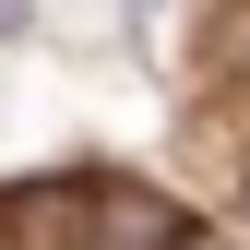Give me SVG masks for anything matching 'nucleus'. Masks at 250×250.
<instances>
[{
  "instance_id": "f257e3e1",
  "label": "nucleus",
  "mask_w": 250,
  "mask_h": 250,
  "mask_svg": "<svg viewBox=\"0 0 250 250\" xmlns=\"http://www.w3.org/2000/svg\"><path fill=\"white\" fill-rule=\"evenodd\" d=\"M12 250H179V214L143 191H83V179H36L12 191Z\"/></svg>"
},
{
  "instance_id": "f03ea898",
  "label": "nucleus",
  "mask_w": 250,
  "mask_h": 250,
  "mask_svg": "<svg viewBox=\"0 0 250 250\" xmlns=\"http://www.w3.org/2000/svg\"><path fill=\"white\" fill-rule=\"evenodd\" d=\"M24 12H36V0H0V36H24Z\"/></svg>"
},
{
  "instance_id": "7ed1b4c3",
  "label": "nucleus",
  "mask_w": 250,
  "mask_h": 250,
  "mask_svg": "<svg viewBox=\"0 0 250 250\" xmlns=\"http://www.w3.org/2000/svg\"><path fill=\"white\" fill-rule=\"evenodd\" d=\"M179 250H238V238H203V227H179Z\"/></svg>"
}]
</instances>
